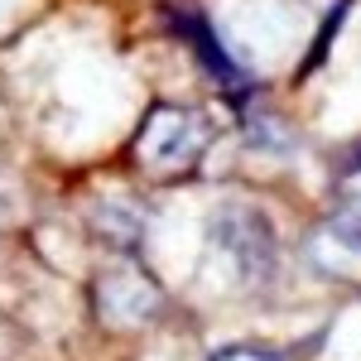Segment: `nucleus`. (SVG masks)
I'll return each mask as SVG.
<instances>
[{"label": "nucleus", "mask_w": 361, "mask_h": 361, "mask_svg": "<svg viewBox=\"0 0 361 361\" xmlns=\"http://www.w3.org/2000/svg\"><path fill=\"white\" fill-rule=\"evenodd\" d=\"M92 294H97L102 323H111V328H145L164 308V289L145 275L140 265H116V270H106V275L97 279Z\"/></svg>", "instance_id": "7ed1b4c3"}, {"label": "nucleus", "mask_w": 361, "mask_h": 361, "mask_svg": "<svg viewBox=\"0 0 361 361\" xmlns=\"http://www.w3.org/2000/svg\"><path fill=\"white\" fill-rule=\"evenodd\" d=\"M212 361H284L279 352H265V347H226Z\"/></svg>", "instance_id": "0eeeda50"}, {"label": "nucleus", "mask_w": 361, "mask_h": 361, "mask_svg": "<svg viewBox=\"0 0 361 361\" xmlns=\"http://www.w3.org/2000/svg\"><path fill=\"white\" fill-rule=\"evenodd\" d=\"M207 246L217 250V260L246 289H260L275 275V231L265 222V212H255L246 202H226L207 217Z\"/></svg>", "instance_id": "f03ea898"}, {"label": "nucleus", "mask_w": 361, "mask_h": 361, "mask_svg": "<svg viewBox=\"0 0 361 361\" xmlns=\"http://www.w3.org/2000/svg\"><path fill=\"white\" fill-rule=\"evenodd\" d=\"M97 231L121 250H135L145 241V212H135L130 202H102L97 212Z\"/></svg>", "instance_id": "39448f33"}, {"label": "nucleus", "mask_w": 361, "mask_h": 361, "mask_svg": "<svg viewBox=\"0 0 361 361\" xmlns=\"http://www.w3.org/2000/svg\"><path fill=\"white\" fill-rule=\"evenodd\" d=\"M328 236H333L337 246H347V250L361 255V193H347L333 212H328Z\"/></svg>", "instance_id": "423d86ee"}, {"label": "nucleus", "mask_w": 361, "mask_h": 361, "mask_svg": "<svg viewBox=\"0 0 361 361\" xmlns=\"http://www.w3.org/2000/svg\"><path fill=\"white\" fill-rule=\"evenodd\" d=\"M183 34H188L197 49H202V58H207V73H212V78L222 82L226 97H241V92L250 87V78L241 73V68H236V63H231V58H226L222 44H217V39L207 34V25H197V20H183Z\"/></svg>", "instance_id": "20e7f679"}, {"label": "nucleus", "mask_w": 361, "mask_h": 361, "mask_svg": "<svg viewBox=\"0 0 361 361\" xmlns=\"http://www.w3.org/2000/svg\"><path fill=\"white\" fill-rule=\"evenodd\" d=\"M212 145L207 116L193 106H154L135 135V164L149 178H183L202 164Z\"/></svg>", "instance_id": "f257e3e1"}]
</instances>
